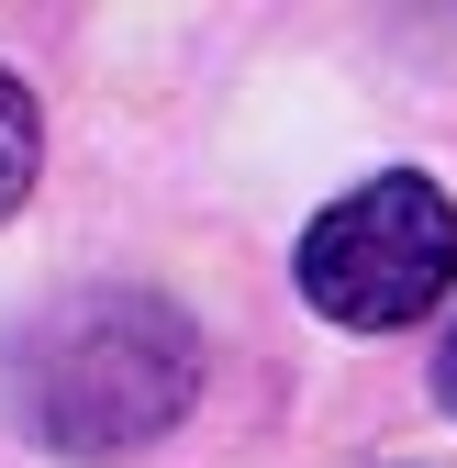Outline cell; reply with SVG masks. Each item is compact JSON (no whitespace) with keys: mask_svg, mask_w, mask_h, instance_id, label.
<instances>
[{"mask_svg":"<svg viewBox=\"0 0 457 468\" xmlns=\"http://www.w3.org/2000/svg\"><path fill=\"white\" fill-rule=\"evenodd\" d=\"M12 390H23L34 446H56V457H134V446H156L190 413L201 335L156 290H90L56 324H34Z\"/></svg>","mask_w":457,"mask_h":468,"instance_id":"obj_1","label":"cell"},{"mask_svg":"<svg viewBox=\"0 0 457 468\" xmlns=\"http://www.w3.org/2000/svg\"><path fill=\"white\" fill-rule=\"evenodd\" d=\"M291 279H302V302L324 324L402 335L457 290V201L435 179H413V167H379V179H357L346 201L313 212Z\"/></svg>","mask_w":457,"mask_h":468,"instance_id":"obj_2","label":"cell"},{"mask_svg":"<svg viewBox=\"0 0 457 468\" xmlns=\"http://www.w3.org/2000/svg\"><path fill=\"white\" fill-rule=\"evenodd\" d=\"M34 167H45V112H34V90L12 68H0V223L34 201Z\"/></svg>","mask_w":457,"mask_h":468,"instance_id":"obj_3","label":"cell"},{"mask_svg":"<svg viewBox=\"0 0 457 468\" xmlns=\"http://www.w3.org/2000/svg\"><path fill=\"white\" fill-rule=\"evenodd\" d=\"M435 401L457 413V324H446V346H435Z\"/></svg>","mask_w":457,"mask_h":468,"instance_id":"obj_4","label":"cell"}]
</instances>
